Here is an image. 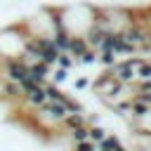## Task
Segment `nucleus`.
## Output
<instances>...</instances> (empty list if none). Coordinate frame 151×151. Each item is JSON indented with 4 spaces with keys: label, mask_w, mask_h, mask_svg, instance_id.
<instances>
[{
    "label": "nucleus",
    "mask_w": 151,
    "mask_h": 151,
    "mask_svg": "<svg viewBox=\"0 0 151 151\" xmlns=\"http://www.w3.org/2000/svg\"><path fill=\"white\" fill-rule=\"evenodd\" d=\"M90 47H87V42H85V38L83 35H71V42H68V50H66V54H71L73 59H78L83 52H87Z\"/></svg>",
    "instance_id": "nucleus-1"
},
{
    "label": "nucleus",
    "mask_w": 151,
    "mask_h": 151,
    "mask_svg": "<svg viewBox=\"0 0 151 151\" xmlns=\"http://www.w3.org/2000/svg\"><path fill=\"white\" fill-rule=\"evenodd\" d=\"M90 83H92V76H87V73H80V76H76V78L71 80V85H73L76 92H85V90H90Z\"/></svg>",
    "instance_id": "nucleus-2"
},
{
    "label": "nucleus",
    "mask_w": 151,
    "mask_h": 151,
    "mask_svg": "<svg viewBox=\"0 0 151 151\" xmlns=\"http://www.w3.org/2000/svg\"><path fill=\"white\" fill-rule=\"evenodd\" d=\"M2 92H5V80H2V76H0V99H2Z\"/></svg>",
    "instance_id": "nucleus-3"
}]
</instances>
